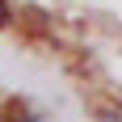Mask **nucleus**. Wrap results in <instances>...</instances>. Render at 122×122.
<instances>
[{"label": "nucleus", "instance_id": "f257e3e1", "mask_svg": "<svg viewBox=\"0 0 122 122\" xmlns=\"http://www.w3.org/2000/svg\"><path fill=\"white\" fill-rule=\"evenodd\" d=\"M9 21V0H0V25Z\"/></svg>", "mask_w": 122, "mask_h": 122}, {"label": "nucleus", "instance_id": "f03ea898", "mask_svg": "<svg viewBox=\"0 0 122 122\" xmlns=\"http://www.w3.org/2000/svg\"><path fill=\"white\" fill-rule=\"evenodd\" d=\"M97 122H118V114H101V118Z\"/></svg>", "mask_w": 122, "mask_h": 122}, {"label": "nucleus", "instance_id": "7ed1b4c3", "mask_svg": "<svg viewBox=\"0 0 122 122\" xmlns=\"http://www.w3.org/2000/svg\"><path fill=\"white\" fill-rule=\"evenodd\" d=\"M21 122H38V118H21Z\"/></svg>", "mask_w": 122, "mask_h": 122}]
</instances>
